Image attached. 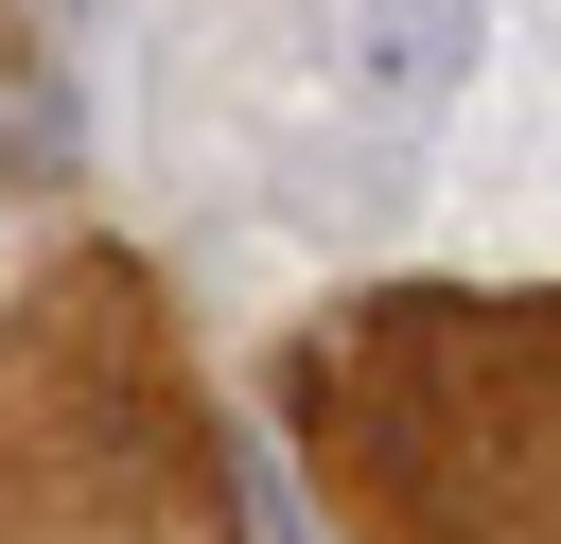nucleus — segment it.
<instances>
[{
	"mask_svg": "<svg viewBox=\"0 0 561 544\" xmlns=\"http://www.w3.org/2000/svg\"><path fill=\"white\" fill-rule=\"evenodd\" d=\"M0 544H228L210 421L158 369L123 263H70L0 369Z\"/></svg>",
	"mask_w": 561,
	"mask_h": 544,
	"instance_id": "nucleus-2",
	"label": "nucleus"
},
{
	"mask_svg": "<svg viewBox=\"0 0 561 544\" xmlns=\"http://www.w3.org/2000/svg\"><path fill=\"white\" fill-rule=\"evenodd\" d=\"M351 544H561V298H368L298 333Z\"/></svg>",
	"mask_w": 561,
	"mask_h": 544,
	"instance_id": "nucleus-1",
	"label": "nucleus"
}]
</instances>
